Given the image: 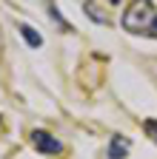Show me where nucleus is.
Wrapping results in <instances>:
<instances>
[{
    "instance_id": "f257e3e1",
    "label": "nucleus",
    "mask_w": 157,
    "mask_h": 159,
    "mask_svg": "<svg viewBox=\"0 0 157 159\" xmlns=\"http://www.w3.org/2000/svg\"><path fill=\"white\" fill-rule=\"evenodd\" d=\"M120 26L129 34H140V37H157V9L151 0H131L123 11Z\"/></svg>"
},
{
    "instance_id": "f03ea898",
    "label": "nucleus",
    "mask_w": 157,
    "mask_h": 159,
    "mask_svg": "<svg viewBox=\"0 0 157 159\" xmlns=\"http://www.w3.org/2000/svg\"><path fill=\"white\" fill-rule=\"evenodd\" d=\"M29 139H32L34 151H40V153H46V156H57V153H63V145L57 142L52 134H46V131H32Z\"/></svg>"
},
{
    "instance_id": "7ed1b4c3",
    "label": "nucleus",
    "mask_w": 157,
    "mask_h": 159,
    "mask_svg": "<svg viewBox=\"0 0 157 159\" xmlns=\"http://www.w3.org/2000/svg\"><path fill=\"white\" fill-rule=\"evenodd\" d=\"M131 142L126 136H111V145H109V159H126Z\"/></svg>"
},
{
    "instance_id": "20e7f679",
    "label": "nucleus",
    "mask_w": 157,
    "mask_h": 159,
    "mask_svg": "<svg viewBox=\"0 0 157 159\" xmlns=\"http://www.w3.org/2000/svg\"><path fill=\"white\" fill-rule=\"evenodd\" d=\"M20 34H23V40H26V43H32V48H40V46H43V37L37 34L32 26H20Z\"/></svg>"
},
{
    "instance_id": "39448f33",
    "label": "nucleus",
    "mask_w": 157,
    "mask_h": 159,
    "mask_svg": "<svg viewBox=\"0 0 157 159\" xmlns=\"http://www.w3.org/2000/svg\"><path fill=\"white\" fill-rule=\"evenodd\" d=\"M83 9H86V14H89V17H91V20H97V23H106V14H103V11H100V9H97V6H94V3H91V0H89V3H86V6H83Z\"/></svg>"
},
{
    "instance_id": "423d86ee",
    "label": "nucleus",
    "mask_w": 157,
    "mask_h": 159,
    "mask_svg": "<svg viewBox=\"0 0 157 159\" xmlns=\"http://www.w3.org/2000/svg\"><path fill=\"white\" fill-rule=\"evenodd\" d=\"M143 131H146V136L151 139V142L157 145V119H143Z\"/></svg>"
},
{
    "instance_id": "0eeeda50",
    "label": "nucleus",
    "mask_w": 157,
    "mask_h": 159,
    "mask_svg": "<svg viewBox=\"0 0 157 159\" xmlns=\"http://www.w3.org/2000/svg\"><path fill=\"white\" fill-rule=\"evenodd\" d=\"M0 125H3V116H0Z\"/></svg>"
}]
</instances>
